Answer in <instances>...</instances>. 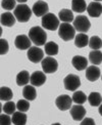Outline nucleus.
<instances>
[{"label": "nucleus", "instance_id": "obj_13", "mask_svg": "<svg viewBox=\"0 0 102 125\" xmlns=\"http://www.w3.org/2000/svg\"><path fill=\"white\" fill-rule=\"evenodd\" d=\"M30 82L33 86H41L46 82V75L42 71H36L30 76Z\"/></svg>", "mask_w": 102, "mask_h": 125}, {"label": "nucleus", "instance_id": "obj_11", "mask_svg": "<svg viewBox=\"0 0 102 125\" xmlns=\"http://www.w3.org/2000/svg\"><path fill=\"white\" fill-rule=\"evenodd\" d=\"M32 12L36 15V17H43L48 12V4L47 2L43 1V0H38L37 2H35L32 8Z\"/></svg>", "mask_w": 102, "mask_h": 125}, {"label": "nucleus", "instance_id": "obj_25", "mask_svg": "<svg viewBox=\"0 0 102 125\" xmlns=\"http://www.w3.org/2000/svg\"><path fill=\"white\" fill-rule=\"evenodd\" d=\"M45 52L48 54V56L56 55L58 53V45L54 41H49L45 43Z\"/></svg>", "mask_w": 102, "mask_h": 125}, {"label": "nucleus", "instance_id": "obj_33", "mask_svg": "<svg viewBox=\"0 0 102 125\" xmlns=\"http://www.w3.org/2000/svg\"><path fill=\"white\" fill-rule=\"evenodd\" d=\"M9 50V45L8 42L5 39H1L0 38V55L6 54Z\"/></svg>", "mask_w": 102, "mask_h": 125}, {"label": "nucleus", "instance_id": "obj_5", "mask_svg": "<svg viewBox=\"0 0 102 125\" xmlns=\"http://www.w3.org/2000/svg\"><path fill=\"white\" fill-rule=\"evenodd\" d=\"M91 23L86 15H78L74 20V28L80 33H86L90 30Z\"/></svg>", "mask_w": 102, "mask_h": 125}, {"label": "nucleus", "instance_id": "obj_24", "mask_svg": "<svg viewBox=\"0 0 102 125\" xmlns=\"http://www.w3.org/2000/svg\"><path fill=\"white\" fill-rule=\"evenodd\" d=\"M87 100L89 101L90 105L93 107H98L102 104V96L99 92H91L89 96L87 97Z\"/></svg>", "mask_w": 102, "mask_h": 125}, {"label": "nucleus", "instance_id": "obj_38", "mask_svg": "<svg viewBox=\"0 0 102 125\" xmlns=\"http://www.w3.org/2000/svg\"><path fill=\"white\" fill-rule=\"evenodd\" d=\"M1 112H2V105H1V103H0V115H1Z\"/></svg>", "mask_w": 102, "mask_h": 125}, {"label": "nucleus", "instance_id": "obj_37", "mask_svg": "<svg viewBox=\"0 0 102 125\" xmlns=\"http://www.w3.org/2000/svg\"><path fill=\"white\" fill-rule=\"evenodd\" d=\"M99 114H100V115L102 116V104H101V105L99 106Z\"/></svg>", "mask_w": 102, "mask_h": 125}, {"label": "nucleus", "instance_id": "obj_3", "mask_svg": "<svg viewBox=\"0 0 102 125\" xmlns=\"http://www.w3.org/2000/svg\"><path fill=\"white\" fill-rule=\"evenodd\" d=\"M58 35L63 41H70L75 38L76 30L73 25L69 23H62L59 24L58 27Z\"/></svg>", "mask_w": 102, "mask_h": 125}, {"label": "nucleus", "instance_id": "obj_35", "mask_svg": "<svg viewBox=\"0 0 102 125\" xmlns=\"http://www.w3.org/2000/svg\"><path fill=\"white\" fill-rule=\"evenodd\" d=\"M81 125H96V124L92 118H84L81 122Z\"/></svg>", "mask_w": 102, "mask_h": 125}, {"label": "nucleus", "instance_id": "obj_29", "mask_svg": "<svg viewBox=\"0 0 102 125\" xmlns=\"http://www.w3.org/2000/svg\"><path fill=\"white\" fill-rule=\"evenodd\" d=\"M88 45L90 46V48L93 50H99L102 47V40L98 36H93L89 39V43Z\"/></svg>", "mask_w": 102, "mask_h": 125}, {"label": "nucleus", "instance_id": "obj_23", "mask_svg": "<svg viewBox=\"0 0 102 125\" xmlns=\"http://www.w3.org/2000/svg\"><path fill=\"white\" fill-rule=\"evenodd\" d=\"M71 9L75 12L82 13L87 9V4L85 0H73L71 1Z\"/></svg>", "mask_w": 102, "mask_h": 125}, {"label": "nucleus", "instance_id": "obj_9", "mask_svg": "<svg viewBox=\"0 0 102 125\" xmlns=\"http://www.w3.org/2000/svg\"><path fill=\"white\" fill-rule=\"evenodd\" d=\"M71 103H73L71 97L66 94H61L55 100V105L60 111L69 110L71 108Z\"/></svg>", "mask_w": 102, "mask_h": 125}, {"label": "nucleus", "instance_id": "obj_40", "mask_svg": "<svg viewBox=\"0 0 102 125\" xmlns=\"http://www.w3.org/2000/svg\"><path fill=\"white\" fill-rule=\"evenodd\" d=\"M52 125H61V124H60V123H53Z\"/></svg>", "mask_w": 102, "mask_h": 125}, {"label": "nucleus", "instance_id": "obj_10", "mask_svg": "<svg viewBox=\"0 0 102 125\" xmlns=\"http://www.w3.org/2000/svg\"><path fill=\"white\" fill-rule=\"evenodd\" d=\"M14 45L15 47L19 50H26L29 49L32 45V41L30 40L29 36L27 35H18L17 36V38L14 39Z\"/></svg>", "mask_w": 102, "mask_h": 125}, {"label": "nucleus", "instance_id": "obj_1", "mask_svg": "<svg viewBox=\"0 0 102 125\" xmlns=\"http://www.w3.org/2000/svg\"><path fill=\"white\" fill-rule=\"evenodd\" d=\"M29 38L35 45L41 46L45 45L46 40H47V34L41 27L35 26V27L31 28V30L29 31Z\"/></svg>", "mask_w": 102, "mask_h": 125}, {"label": "nucleus", "instance_id": "obj_22", "mask_svg": "<svg viewBox=\"0 0 102 125\" xmlns=\"http://www.w3.org/2000/svg\"><path fill=\"white\" fill-rule=\"evenodd\" d=\"M30 74H29V72L28 71H20L18 74L17 75V84L18 86H25V85H27L28 83L30 82Z\"/></svg>", "mask_w": 102, "mask_h": 125}, {"label": "nucleus", "instance_id": "obj_39", "mask_svg": "<svg viewBox=\"0 0 102 125\" xmlns=\"http://www.w3.org/2000/svg\"><path fill=\"white\" fill-rule=\"evenodd\" d=\"M1 35H2V28L0 27V37H1Z\"/></svg>", "mask_w": 102, "mask_h": 125}, {"label": "nucleus", "instance_id": "obj_41", "mask_svg": "<svg viewBox=\"0 0 102 125\" xmlns=\"http://www.w3.org/2000/svg\"><path fill=\"white\" fill-rule=\"evenodd\" d=\"M94 1H96V2H100V1H102V0H94Z\"/></svg>", "mask_w": 102, "mask_h": 125}, {"label": "nucleus", "instance_id": "obj_19", "mask_svg": "<svg viewBox=\"0 0 102 125\" xmlns=\"http://www.w3.org/2000/svg\"><path fill=\"white\" fill-rule=\"evenodd\" d=\"M58 19L63 23H70L74 21V13L73 10L68 9V8H63L61 9L59 13H58Z\"/></svg>", "mask_w": 102, "mask_h": 125}, {"label": "nucleus", "instance_id": "obj_21", "mask_svg": "<svg viewBox=\"0 0 102 125\" xmlns=\"http://www.w3.org/2000/svg\"><path fill=\"white\" fill-rule=\"evenodd\" d=\"M89 43V37L86 33H80L76 36H75V44L76 47L83 48L87 46Z\"/></svg>", "mask_w": 102, "mask_h": 125}, {"label": "nucleus", "instance_id": "obj_12", "mask_svg": "<svg viewBox=\"0 0 102 125\" xmlns=\"http://www.w3.org/2000/svg\"><path fill=\"white\" fill-rule=\"evenodd\" d=\"M70 110V116L73 117L74 120L76 121H82L85 118L86 115V109L82 106V105H75L71 106Z\"/></svg>", "mask_w": 102, "mask_h": 125}, {"label": "nucleus", "instance_id": "obj_4", "mask_svg": "<svg viewBox=\"0 0 102 125\" xmlns=\"http://www.w3.org/2000/svg\"><path fill=\"white\" fill-rule=\"evenodd\" d=\"M42 27L46 30L55 31L59 27V19L55 14L47 12L42 17Z\"/></svg>", "mask_w": 102, "mask_h": 125}, {"label": "nucleus", "instance_id": "obj_30", "mask_svg": "<svg viewBox=\"0 0 102 125\" xmlns=\"http://www.w3.org/2000/svg\"><path fill=\"white\" fill-rule=\"evenodd\" d=\"M15 109H17V105L11 102V101H8L6 102V104H4V106L2 107V111L7 114V115H12V114L15 112Z\"/></svg>", "mask_w": 102, "mask_h": 125}, {"label": "nucleus", "instance_id": "obj_16", "mask_svg": "<svg viewBox=\"0 0 102 125\" xmlns=\"http://www.w3.org/2000/svg\"><path fill=\"white\" fill-rule=\"evenodd\" d=\"M71 64H73L75 69H76L78 71H83L88 67V60L85 56L76 55L71 60Z\"/></svg>", "mask_w": 102, "mask_h": 125}, {"label": "nucleus", "instance_id": "obj_32", "mask_svg": "<svg viewBox=\"0 0 102 125\" xmlns=\"http://www.w3.org/2000/svg\"><path fill=\"white\" fill-rule=\"evenodd\" d=\"M15 4H17V1H15V0H2L1 6L3 9L9 11V10H12L15 8Z\"/></svg>", "mask_w": 102, "mask_h": 125}, {"label": "nucleus", "instance_id": "obj_17", "mask_svg": "<svg viewBox=\"0 0 102 125\" xmlns=\"http://www.w3.org/2000/svg\"><path fill=\"white\" fill-rule=\"evenodd\" d=\"M0 22L3 26L5 27H12V26L15 24V18L14 15L9 12V11H6L1 14V17H0Z\"/></svg>", "mask_w": 102, "mask_h": 125}, {"label": "nucleus", "instance_id": "obj_7", "mask_svg": "<svg viewBox=\"0 0 102 125\" xmlns=\"http://www.w3.org/2000/svg\"><path fill=\"white\" fill-rule=\"evenodd\" d=\"M41 64H42V69L44 73H47V74L55 73L58 69V62L52 56H47V58L43 59Z\"/></svg>", "mask_w": 102, "mask_h": 125}, {"label": "nucleus", "instance_id": "obj_8", "mask_svg": "<svg viewBox=\"0 0 102 125\" xmlns=\"http://www.w3.org/2000/svg\"><path fill=\"white\" fill-rule=\"evenodd\" d=\"M28 59L30 62H35V64H37V62H40L44 59V52L43 50L37 47V46H31V47L28 49Z\"/></svg>", "mask_w": 102, "mask_h": 125}, {"label": "nucleus", "instance_id": "obj_2", "mask_svg": "<svg viewBox=\"0 0 102 125\" xmlns=\"http://www.w3.org/2000/svg\"><path fill=\"white\" fill-rule=\"evenodd\" d=\"M13 15L17 22L27 23L32 17V9L26 4H19L13 9Z\"/></svg>", "mask_w": 102, "mask_h": 125}, {"label": "nucleus", "instance_id": "obj_36", "mask_svg": "<svg viewBox=\"0 0 102 125\" xmlns=\"http://www.w3.org/2000/svg\"><path fill=\"white\" fill-rule=\"evenodd\" d=\"M15 1H17L18 3H20V4H24V3H26L28 1V0H15Z\"/></svg>", "mask_w": 102, "mask_h": 125}, {"label": "nucleus", "instance_id": "obj_34", "mask_svg": "<svg viewBox=\"0 0 102 125\" xmlns=\"http://www.w3.org/2000/svg\"><path fill=\"white\" fill-rule=\"evenodd\" d=\"M11 118L7 114H1L0 115V125H11Z\"/></svg>", "mask_w": 102, "mask_h": 125}, {"label": "nucleus", "instance_id": "obj_28", "mask_svg": "<svg viewBox=\"0 0 102 125\" xmlns=\"http://www.w3.org/2000/svg\"><path fill=\"white\" fill-rule=\"evenodd\" d=\"M71 100H73V102L75 104H76V105H83V104H85L87 101V95L83 91H80V90L76 91V90L74 92V95L71 97Z\"/></svg>", "mask_w": 102, "mask_h": 125}, {"label": "nucleus", "instance_id": "obj_15", "mask_svg": "<svg viewBox=\"0 0 102 125\" xmlns=\"http://www.w3.org/2000/svg\"><path fill=\"white\" fill-rule=\"evenodd\" d=\"M100 75H101L100 69L97 66L93 65L86 68V78L90 82H95L96 80H98Z\"/></svg>", "mask_w": 102, "mask_h": 125}, {"label": "nucleus", "instance_id": "obj_42", "mask_svg": "<svg viewBox=\"0 0 102 125\" xmlns=\"http://www.w3.org/2000/svg\"><path fill=\"white\" fill-rule=\"evenodd\" d=\"M101 80H102V76H101Z\"/></svg>", "mask_w": 102, "mask_h": 125}, {"label": "nucleus", "instance_id": "obj_14", "mask_svg": "<svg viewBox=\"0 0 102 125\" xmlns=\"http://www.w3.org/2000/svg\"><path fill=\"white\" fill-rule=\"evenodd\" d=\"M87 11H88L89 15L92 18H99L102 13V4L100 2L93 1L89 5H87Z\"/></svg>", "mask_w": 102, "mask_h": 125}, {"label": "nucleus", "instance_id": "obj_6", "mask_svg": "<svg viewBox=\"0 0 102 125\" xmlns=\"http://www.w3.org/2000/svg\"><path fill=\"white\" fill-rule=\"evenodd\" d=\"M63 84L65 89L69 91H76L81 85L80 77L76 74H68L63 79Z\"/></svg>", "mask_w": 102, "mask_h": 125}, {"label": "nucleus", "instance_id": "obj_20", "mask_svg": "<svg viewBox=\"0 0 102 125\" xmlns=\"http://www.w3.org/2000/svg\"><path fill=\"white\" fill-rule=\"evenodd\" d=\"M11 122L14 125H26L27 123V115L23 112H14L11 117Z\"/></svg>", "mask_w": 102, "mask_h": 125}, {"label": "nucleus", "instance_id": "obj_26", "mask_svg": "<svg viewBox=\"0 0 102 125\" xmlns=\"http://www.w3.org/2000/svg\"><path fill=\"white\" fill-rule=\"evenodd\" d=\"M89 61L95 66L100 65L102 62V52L100 50H92L89 53Z\"/></svg>", "mask_w": 102, "mask_h": 125}, {"label": "nucleus", "instance_id": "obj_31", "mask_svg": "<svg viewBox=\"0 0 102 125\" xmlns=\"http://www.w3.org/2000/svg\"><path fill=\"white\" fill-rule=\"evenodd\" d=\"M17 109L19 111V112H23V113H26V112H28L29 111V109H30V103L29 101L27 100H19L17 104Z\"/></svg>", "mask_w": 102, "mask_h": 125}, {"label": "nucleus", "instance_id": "obj_18", "mask_svg": "<svg viewBox=\"0 0 102 125\" xmlns=\"http://www.w3.org/2000/svg\"><path fill=\"white\" fill-rule=\"evenodd\" d=\"M23 95L25 100L27 101H34L37 97V91L33 85H26L23 89Z\"/></svg>", "mask_w": 102, "mask_h": 125}, {"label": "nucleus", "instance_id": "obj_27", "mask_svg": "<svg viewBox=\"0 0 102 125\" xmlns=\"http://www.w3.org/2000/svg\"><path fill=\"white\" fill-rule=\"evenodd\" d=\"M12 97H13V93L9 87H6V86L0 87V101L8 102Z\"/></svg>", "mask_w": 102, "mask_h": 125}]
</instances>
